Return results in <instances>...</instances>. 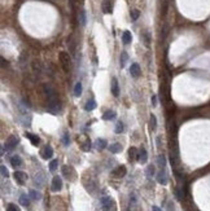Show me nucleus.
I'll use <instances>...</instances> for the list:
<instances>
[{
	"label": "nucleus",
	"mask_w": 210,
	"mask_h": 211,
	"mask_svg": "<svg viewBox=\"0 0 210 211\" xmlns=\"http://www.w3.org/2000/svg\"><path fill=\"white\" fill-rule=\"evenodd\" d=\"M44 93H46V97L48 100V112L52 113V114H59L60 113V101H59V97H57V93L56 91L49 86H44Z\"/></svg>",
	"instance_id": "f257e3e1"
},
{
	"label": "nucleus",
	"mask_w": 210,
	"mask_h": 211,
	"mask_svg": "<svg viewBox=\"0 0 210 211\" xmlns=\"http://www.w3.org/2000/svg\"><path fill=\"white\" fill-rule=\"evenodd\" d=\"M59 57H60V62H61V65H62L64 71L69 73L70 69H71V59H70L69 53H66V52H64V51H62V52H60Z\"/></svg>",
	"instance_id": "f03ea898"
},
{
	"label": "nucleus",
	"mask_w": 210,
	"mask_h": 211,
	"mask_svg": "<svg viewBox=\"0 0 210 211\" xmlns=\"http://www.w3.org/2000/svg\"><path fill=\"white\" fill-rule=\"evenodd\" d=\"M17 144H18V137L12 135V136H9L8 139H7L5 145H4V149H5L7 152H12L14 148L17 147Z\"/></svg>",
	"instance_id": "7ed1b4c3"
},
{
	"label": "nucleus",
	"mask_w": 210,
	"mask_h": 211,
	"mask_svg": "<svg viewBox=\"0 0 210 211\" xmlns=\"http://www.w3.org/2000/svg\"><path fill=\"white\" fill-rule=\"evenodd\" d=\"M100 203H101V207H103L104 211H110V209L114 207V202L110 197H108V196H105V197H103L100 200Z\"/></svg>",
	"instance_id": "20e7f679"
},
{
	"label": "nucleus",
	"mask_w": 210,
	"mask_h": 211,
	"mask_svg": "<svg viewBox=\"0 0 210 211\" xmlns=\"http://www.w3.org/2000/svg\"><path fill=\"white\" fill-rule=\"evenodd\" d=\"M51 189H52V192H59V191H61V189H62V179L60 176H55L52 179Z\"/></svg>",
	"instance_id": "39448f33"
},
{
	"label": "nucleus",
	"mask_w": 210,
	"mask_h": 211,
	"mask_svg": "<svg viewBox=\"0 0 210 211\" xmlns=\"http://www.w3.org/2000/svg\"><path fill=\"white\" fill-rule=\"evenodd\" d=\"M13 176H14V180H16L17 183L21 184V185H24L25 181L27 180V175H26L24 171H16V172L13 174Z\"/></svg>",
	"instance_id": "423d86ee"
},
{
	"label": "nucleus",
	"mask_w": 210,
	"mask_h": 211,
	"mask_svg": "<svg viewBox=\"0 0 210 211\" xmlns=\"http://www.w3.org/2000/svg\"><path fill=\"white\" fill-rule=\"evenodd\" d=\"M44 181H46V176L43 172H38L37 175L34 176V184L37 185L38 188H42L43 185H44Z\"/></svg>",
	"instance_id": "0eeeda50"
},
{
	"label": "nucleus",
	"mask_w": 210,
	"mask_h": 211,
	"mask_svg": "<svg viewBox=\"0 0 210 211\" xmlns=\"http://www.w3.org/2000/svg\"><path fill=\"white\" fill-rule=\"evenodd\" d=\"M157 181L160 184H162V185H166L168 184V181H169V179H168V174H166V171L163 170V169H161V171L157 174Z\"/></svg>",
	"instance_id": "6e6552de"
},
{
	"label": "nucleus",
	"mask_w": 210,
	"mask_h": 211,
	"mask_svg": "<svg viewBox=\"0 0 210 211\" xmlns=\"http://www.w3.org/2000/svg\"><path fill=\"white\" fill-rule=\"evenodd\" d=\"M113 176H115V178H123V176H126V174H127V169L125 166H118L115 170H113Z\"/></svg>",
	"instance_id": "1a4fd4ad"
},
{
	"label": "nucleus",
	"mask_w": 210,
	"mask_h": 211,
	"mask_svg": "<svg viewBox=\"0 0 210 211\" xmlns=\"http://www.w3.org/2000/svg\"><path fill=\"white\" fill-rule=\"evenodd\" d=\"M130 74H131L134 78H139L141 74V69H140V65L139 64H132L131 68H130Z\"/></svg>",
	"instance_id": "9d476101"
},
{
	"label": "nucleus",
	"mask_w": 210,
	"mask_h": 211,
	"mask_svg": "<svg viewBox=\"0 0 210 211\" xmlns=\"http://www.w3.org/2000/svg\"><path fill=\"white\" fill-rule=\"evenodd\" d=\"M40 154H42L43 159H51V158H52V156H53V149H52V147H49V145H46L44 149L42 150Z\"/></svg>",
	"instance_id": "9b49d317"
},
{
	"label": "nucleus",
	"mask_w": 210,
	"mask_h": 211,
	"mask_svg": "<svg viewBox=\"0 0 210 211\" xmlns=\"http://www.w3.org/2000/svg\"><path fill=\"white\" fill-rule=\"evenodd\" d=\"M25 137H27V139L31 141V144L34 145V147H38L39 143H40V139H39L38 135H34V134H30V132H25Z\"/></svg>",
	"instance_id": "f8f14e48"
},
{
	"label": "nucleus",
	"mask_w": 210,
	"mask_h": 211,
	"mask_svg": "<svg viewBox=\"0 0 210 211\" xmlns=\"http://www.w3.org/2000/svg\"><path fill=\"white\" fill-rule=\"evenodd\" d=\"M112 95L114 97H118L119 96V86H118V81L117 78H113L112 79Z\"/></svg>",
	"instance_id": "ddd939ff"
},
{
	"label": "nucleus",
	"mask_w": 210,
	"mask_h": 211,
	"mask_svg": "<svg viewBox=\"0 0 210 211\" xmlns=\"http://www.w3.org/2000/svg\"><path fill=\"white\" fill-rule=\"evenodd\" d=\"M137 161H139L140 163H147V161H148V153H147V150L144 149V148H141V149L139 150V156H137Z\"/></svg>",
	"instance_id": "4468645a"
},
{
	"label": "nucleus",
	"mask_w": 210,
	"mask_h": 211,
	"mask_svg": "<svg viewBox=\"0 0 210 211\" xmlns=\"http://www.w3.org/2000/svg\"><path fill=\"white\" fill-rule=\"evenodd\" d=\"M61 171H62V175H64L65 178H66L68 180H69V179H73V176H71V174H73V169H71V167H69L68 165L62 166Z\"/></svg>",
	"instance_id": "2eb2a0df"
},
{
	"label": "nucleus",
	"mask_w": 210,
	"mask_h": 211,
	"mask_svg": "<svg viewBox=\"0 0 210 211\" xmlns=\"http://www.w3.org/2000/svg\"><path fill=\"white\" fill-rule=\"evenodd\" d=\"M112 0H103V12L105 14L112 13Z\"/></svg>",
	"instance_id": "dca6fc26"
},
{
	"label": "nucleus",
	"mask_w": 210,
	"mask_h": 211,
	"mask_svg": "<svg viewBox=\"0 0 210 211\" xmlns=\"http://www.w3.org/2000/svg\"><path fill=\"white\" fill-rule=\"evenodd\" d=\"M122 42H123V44H131V42H132V35H131V33H130L128 30H126L123 34H122Z\"/></svg>",
	"instance_id": "f3484780"
},
{
	"label": "nucleus",
	"mask_w": 210,
	"mask_h": 211,
	"mask_svg": "<svg viewBox=\"0 0 210 211\" xmlns=\"http://www.w3.org/2000/svg\"><path fill=\"white\" fill-rule=\"evenodd\" d=\"M11 165L14 167V169L21 167V166H22V159H21L20 156H13V157L11 158Z\"/></svg>",
	"instance_id": "a211bd4d"
},
{
	"label": "nucleus",
	"mask_w": 210,
	"mask_h": 211,
	"mask_svg": "<svg viewBox=\"0 0 210 211\" xmlns=\"http://www.w3.org/2000/svg\"><path fill=\"white\" fill-rule=\"evenodd\" d=\"M115 117H117V113H115L114 110H106L103 114V119L104 121H113V119H115Z\"/></svg>",
	"instance_id": "6ab92c4d"
},
{
	"label": "nucleus",
	"mask_w": 210,
	"mask_h": 211,
	"mask_svg": "<svg viewBox=\"0 0 210 211\" xmlns=\"http://www.w3.org/2000/svg\"><path fill=\"white\" fill-rule=\"evenodd\" d=\"M96 101L95 100H88V101H87V103H86V105H84V110L86 112H92V110H95V109H96Z\"/></svg>",
	"instance_id": "aec40b11"
},
{
	"label": "nucleus",
	"mask_w": 210,
	"mask_h": 211,
	"mask_svg": "<svg viewBox=\"0 0 210 211\" xmlns=\"http://www.w3.org/2000/svg\"><path fill=\"white\" fill-rule=\"evenodd\" d=\"M108 149H109L110 153H114L115 154V153H119L122 150V145L118 143H114V144H110L109 147H108Z\"/></svg>",
	"instance_id": "412c9836"
},
{
	"label": "nucleus",
	"mask_w": 210,
	"mask_h": 211,
	"mask_svg": "<svg viewBox=\"0 0 210 211\" xmlns=\"http://www.w3.org/2000/svg\"><path fill=\"white\" fill-rule=\"evenodd\" d=\"M18 202H20L24 207H29V206H30V200H29V197H27L26 194H21L20 198H18Z\"/></svg>",
	"instance_id": "4be33fe9"
},
{
	"label": "nucleus",
	"mask_w": 210,
	"mask_h": 211,
	"mask_svg": "<svg viewBox=\"0 0 210 211\" xmlns=\"http://www.w3.org/2000/svg\"><path fill=\"white\" fill-rule=\"evenodd\" d=\"M137 156H139V152H137V149L135 147H131L128 149V157L131 161H134V159H137Z\"/></svg>",
	"instance_id": "5701e85b"
},
{
	"label": "nucleus",
	"mask_w": 210,
	"mask_h": 211,
	"mask_svg": "<svg viewBox=\"0 0 210 211\" xmlns=\"http://www.w3.org/2000/svg\"><path fill=\"white\" fill-rule=\"evenodd\" d=\"M29 197L34 201H38V200H40V193L38 191H35V189H30V191H29Z\"/></svg>",
	"instance_id": "b1692460"
},
{
	"label": "nucleus",
	"mask_w": 210,
	"mask_h": 211,
	"mask_svg": "<svg viewBox=\"0 0 210 211\" xmlns=\"http://www.w3.org/2000/svg\"><path fill=\"white\" fill-rule=\"evenodd\" d=\"M141 40L144 42V44L147 47L150 46V36H149V33L148 31H143L141 33Z\"/></svg>",
	"instance_id": "393cba45"
},
{
	"label": "nucleus",
	"mask_w": 210,
	"mask_h": 211,
	"mask_svg": "<svg viewBox=\"0 0 210 211\" xmlns=\"http://www.w3.org/2000/svg\"><path fill=\"white\" fill-rule=\"evenodd\" d=\"M127 60H128V55H127L126 52H122V53H121V57H119V65H121V68L125 66L126 62H127Z\"/></svg>",
	"instance_id": "a878e982"
},
{
	"label": "nucleus",
	"mask_w": 210,
	"mask_h": 211,
	"mask_svg": "<svg viewBox=\"0 0 210 211\" xmlns=\"http://www.w3.org/2000/svg\"><path fill=\"white\" fill-rule=\"evenodd\" d=\"M157 165L161 167V169H165V166H166V158H165V156L163 154H160L157 157Z\"/></svg>",
	"instance_id": "bb28decb"
},
{
	"label": "nucleus",
	"mask_w": 210,
	"mask_h": 211,
	"mask_svg": "<svg viewBox=\"0 0 210 211\" xmlns=\"http://www.w3.org/2000/svg\"><path fill=\"white\" fill-rule=\"evenodd\" d=\"M81 95H82V83L78 82V83L75 84V87H74V96H75V97H79Z\"/></svg>",
	"instance_id": "cd10ccee"
},
{
	"label": "nucleus",
	"mask_w": 210,
	"mask_h": 211,
	"mask_svg": "<svg viewBox=\"0 0 210 211\" xmlns=\"http://www.w3.org/2000/svg\"><path fill=\"white\" fill-rule=\"evenodd\" d=\"M106 140H104V139H99L97 141H96V148L99 149V150H103V149H105L106 148Z\"/></svg>",
	"instance_id": "c85d7f7f"
},
{
	"label": "nucleus",
	"mask_w": 210,
	"mask_h": 211,
	"mask_svg": "<svg viewBox=\"0 0 210 211\" xmlns=\"http://www.w3.org/2000/svg\"><path fill=\"white\" fill-rule=\"evenodd\" d=\"M86 22H87L86 12H84V11H81V13H79V24H81L82 26H86Z\"/></svg>",
	"instance_id": "c756f323"
},
{
	"label": "nucleus",
	"mask_w": 210,
	"mask_h": 211,
	"mask_svg": "<svg viewBox=\"0 0 210 211\" xmlns=\"http://www.w3.org/2000/svg\"><path fill=\"white\" fill-rule=\"evenodd\" d=\"M150 128L152 131H156L157 128V118L154 114H150Z\"/></svg>",
	"instance_id": "7c9ffc66"
},
{
	"label": "nucleus",
	"mask_w": 210,
	"mask_h": 211,
	"mask_svg": "<svg viewBox=\"0 0 210 211\" xmlns=\"http://www.w3.org/2000/svg\"><path fill=\"white\" fill-rule=\"evenodd\" d=\"M130 17H131L132 21H136L137 18L140 17V12L137 11V9H132L131 12H130Z\"/></svg>",
	"instance_id": "2f4dec72"
},
{
	"label": "nucleus",
	"mask_w": 210,
	"mask_h": 211,
	"mask_svg": "<svg viewBox=\"0 0 210 211\" xmlns=\"http://www.w3.org/2000/svg\"><path fill=\"white\" fill-rule=\"evenodd\" d=\"M123 123H122L121 121L119 122H117V125H115V128H114V131H115V134H122L123 132Z\"/></svg>",
	"instance_id": "473e14b6"
},
{
	"label": "nucleus",
	"mask_w": 210,
	"mask_h": 211,
	"mask_svg": "<svg viewBox=\"0 0 210 211\" xmlns=\"http://www.w3.org/2000/svg\"><path fill=\"white\" fill-rule=\"evenodd\" d=\"M33 69H34L35 73L40 74V71H42V65H40V62H39V61H34V62H33Z\"/></svg>",
	"instance_id": "72a5a7b5"
},
{
	"label": "nucleus",
	"mask_w": 210,
	"mask_h": 211,
	"mask_svg": "<svg viewBox=\"0 0 210 211\" xmlns=\"http://www.w3.org/2000/svg\"><path fill=\"white\" fill-rule=\"evenodd\" d=\"M147 176L150 179L152 176H154V166L153 165H149L147 167Z\"/></svg>",
	"instance_id": "f704fd0d"
},
{
	"label": "nucleus",
	"mask_w": 210,
	"mask_h": 211,
	"mask_svg": "<svg viewBox=\"0 0 210 211\" xmlns=\"http://www.w3.org/2000/svg\"><path fill=\"white\" fill-rule=\"evenodd\" d=\"M57 165H59V161H57V159L51 161V163H49V171H51V172H55L56 169H57Z\"/></svg>",
	"instance_id": "c9c22d12"
},
{
	"label": "nucleus",
	"mask_w": 210,
	"mask_h": 211,
	"mask_svg": "<svg viewBox=\"0 0 210 211\" xmlns=\"http://www.w3.org/2000/svg\"><path fill=\"white\" fill-rule=\"evenodd\" d=\"M62 144L65 145V147H68V145L70 144V136L68 132H65L64 136H62Z\"/></svg>",
	"instance_id": "e433bc0d"
},
{
	"label": "nucleus",
	"mask_w": 210,
	"mask_h": 211,
	"mask_svg": "<svg viewBox=\"0 0 210 211\" xmlns=\"http://www.w3.org/2000/svg\"><path fill=\"white\" fill-rule=\"evenodd\" d=\"M90 149H91V141L86 140V143L82 145V150L83 152H90Z\"/></svg>",
	"instance_id": "4c0bfd02"
},
{
	"label": "nucleus",
	"mask_w": 210,
	"mask_h": 211,
	"mask_svg": "<svg viewBox=\"0 0 210 211\" xmlns=\"http://www.w3.org/2000/svg\"><path fill=\"white\" fill-rule=\"evenodd\" d=\"M174 193H175V197H176L179 201H182V200H183V193H182V191H180L179 188H175V191H174Z\"/></svg>",
	"instance_id": "58836bf2"
},
{
	"label": "nucleus",
	"mask_w": 210,
	"mask_h": 211,
	"mask_svg": "<svg viewBox=\"0 0 210 211\" xmlns=\"http://www.w3.org/2000/svg\"><path fill=\"white\" fill-rule=\"evenodd\" d=\"M0 170H2V176H3V178H8V176H9V172H8V170H7V167H5L4 165H2Z\"/></svg>",
	"instance_id": "ea45409f"
},
{
	"label": "nucleus",
	"mask_w": 210,
	"mask_h": 211,
	"mask_svg": "<svg viewBox=\"0 0 210 211\" xmlns=\"http://www.w3.org/2000/svg\"><path fill=\"white\" fill-rule=\"evenodd\" d=\"M7 211H20V209L14 205V203H8V206H7Z\"/></svg>",
	"instance_id": "a19ab883"
},
{
	"label": "nucleus",
	"mask_w": 210,
	"mask_h": 211,
	"mask_svg": "<svg viewBox=\"0 0 210 211\" xmlns=\"http://www.w3.org/2000/svg\"><path fill=\"white\" fill-rule=\"evenodd\" d=\"M150 100H152V105H153V106H157V96H156V95H153Z\"/></svg>",
	"instance_id": "79ce46f5"
},
{
	"label": "nucleus",
	"mask_w": 210,
	"mask_h": 211,
	"mask_svg": "<svg viewBox=\"0 0 210 211\" xmlns=\"http://www.w3.org/2000/svg\"><path fill=\"white\" fill-rule=\"evenodd\" d=\"M2 66H3V68L8 66V62H5V59H4V57H2Z\"/></svg>",
	"instance_id": "37998d69"
},
{
	"label": "nucleus",
	"mask_w": 210,
	"mask_h": 211,
	"mask_svg": "<svg viewBox=\"0 0 210 211\" xmlns=\"http://www.w3.org/2000/svg\"><path fill=\"white\" fill-rule=\"evenodd\" d=\"M168 211H174V205H172L171 202H170L169 205H168Z\"/></svg>",
	"instance_id": "c03bdc74"
},
{
	"label": "nucleus",
	"mask_w": 210,
	"mask_h": 211,
	"mask_svg": "<svg viewBox=\"0 0 210 211\" xmlns=\"http://www.w3.org/2000/svg\"><path fill=\"white\" fill-rule=\"evenodd\" d=\"M152 210H153V211H162L158 206H152Z\"/></svg>",
	"instance_id": "a18cd8bd"
},
{
	"label": "nucleus",
	"mask_w": 210,
	"mask_h": 211,
	"mask_svg": "<svg viewBox=\"0 0 210 211\" xmlns=\"http://www.w3.org/2000/svg\"><path fill=\"white\" fill-rule=\"evenodd\" d=\"M157 147H161V137H157Z\"/></svg>",
	"instance_id": "49530a36"
}]
</instances>
